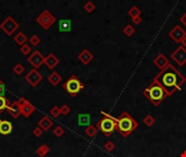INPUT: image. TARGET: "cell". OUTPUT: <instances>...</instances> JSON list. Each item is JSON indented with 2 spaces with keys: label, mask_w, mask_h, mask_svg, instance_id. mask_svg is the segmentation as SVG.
Wrapping results in <instances>:
<instances>
[{
  "label": "cell",
  "mask_w": 186,
  "mask_h": 157,
  "mask_svg": "<svg viewBox=\"0 0 186 157\" xmlns=\"http://www.w3.org/2000/svg\"><path fill=\"white\" fill-rule=\"evenodd\" d=\"M53 134L56 136H58V138H60V136H62L63 134H64V129L62 128V127H60V126L56 127V128H54V130H53Z\"/></svg>",
  "instance_id": "d6a6232c"
},
{
  "label": "cell",
  "mask_w": 186,
  "mask_h": 157,
  "mask_svg": "<svg viewBox=\"0 0 186 157\" xmlns=\"http://www.w3.org/2000/svg\"><path fill=\"white\" fill-rule=\"evenodd\" d=\"M36 21L44 30H48L51 27V25H53V23L56 22V18L48 10H45L39 14Z\"/></svg>",
  "instance_id": "8992f818"
},
{
  "label": "cell",
  "mask_w": 186,
  "mask_h": 157,
  "mask_svg": "<svg viewBox=\"0 0 186 157\" xmlns=\"http://www.w3.org/2000/svg\"><path fill=\"white\" fill-rule=\"evenodd\" d=\"M138 128V122L129 113L124 111L118 118V131L122 136L127 138Z\"/></svg>",
  "instance_id": "7a4b0ae2"
},
{
  "label": "cell",
  "mask_w": 186,
  "mask_h": 157,
  "mask_svg": "<svg viewBox=\"0 0 186 157\" xmlns=\"http://www.w3.org/2000/svg\"><path fill=\"white\" fill-rule=\"evenodd\" d=\"M12 132V124L8 120H0V133L8 135Z\"/></svg>",
  "instance_id": "9a60e30c"
},
{
  "label": "cell",
  "mask_w": 186,
  "mask_h": 157,
  "mask_svg": "<svg viewBox=\"0 0 186 157\" xmlns=\"http://www.w3.org/2000/svg\"><path fill=\"white\" fill-rule=\"evenodd\" d=\"M61 80H62V78L60 76V74L58 73V72H52V73L48 76V81H49V83L51 84V85H53V86L58 85V84L61 82Z\"/></svg>",
  "instance_id": "7402d4cb"
},
{
  "label": "cell",
  "mask_w": 186,
  "mask_h": 157,
  "mask_svg": "<svg viewBox=\"0 0 186 157\" xmlns=\"http://www.w3.org/2000/svg\"><path fill=\"white\" fill-rule=\"evenodd\" d=\"M144 95L153 106H156V107L159 106V105L168 97V95H167L164 89H163L159 84L156 83V82H153V81L147 89H144Z\"/></svg>",
  "instance_id": "3957f363"
},
{
  "label": "cell",
  "mask_w": 186,
  "mask_h": 157,
  "mask_svg": "<svg viewBox=\"0 0 186 157\" xmlns=\"http://www.w3.org/2000/svg\"><path fill=\"white\" fill-rule=\"evenodd\" d=\"M13 72L16 74V75H21V74L24 72V67L21 63H16L14 67H13Z\"/></svg>",
  "instance_id": "4dcf8cb0"
},
{
  "label": "cell",
  "mask_w": 186,
  "mask_h": 157,
  "mask_svg": "<svg viewBox=\"0 0 186 157\" xmlns=\"http://www.w3.org/2000/svg\"><path fill=\"white\" fill-rule=\"evenodd\" d=\"M63 89L69 93L72 97L78 96V94L84 89V84L78 78V76L72 75L69 78L67 82L63 84Z\"/></svg>",
  "instance_id": "5b68a950"
},
{
  "label": "cell",
  "mask_w": 186,
  "mask_h": 157,
  "mask_svg": "<svg viewBox=\"0 0 186 157\" xmlns=\"http://www.w3.org/2000/svg\"><path fill=\"white\" fill-rule=\"evenodd\" d=\"M95 9H96L95 3L91 2V1H87V2L84 5V10H85L87 13H91Z\"/></svg>",
  "instance_id": "f1b7e54d"
},
{
  "label": "cell",
  "mask_w": 186,
  "mask_h": 157,
  "mask_svg": "<svg viewBox=\"0 0 186 157\" xmlns=\"http://www.w3.org/2000/svg\"><path fill=\"white\" fill-rule=\"evenodd\" d=\"M85 133L87 136H89V138H95L96 135H97V133H98V129H97V127L96 126H88L87 128L85 129Z\"/></svg>",
  "instance_id": "603a6c76"
},
{
  "label": "cell",
  "mask_w": 186,
  "mask_h": 157,
  "mask_svg": "<svg viewBox=\"0 0 186 157\" xmlns=\"http://www.w3.org/2000/svg\"><path fill=\"white\" fill-rule=\"evenodd\" d=\"M0 82H1V80H0Z\"/></svg>",
  "instance_id": "ee69618b"
},
{
  "label": "cell",
  "mask_w": 186,
  "mask_h": 157,
  "mask_svg": "<svg viewBox=\"0 0 186 157\" xmlns=\"http://www.w3.org/2000/svg\"><path fill=\"white\" fill-rule=\"evenodd\" d=\"M27 61L29 62V65H33L34 69H38L43 63L45 62V57L41 55V52L38 50H35V51L29 57Z\"/></svg>",
  "instance_id": "9c48e42d"
},
{
  "label": "cell",
  "mask_w": 186,
  "mask_h": 157,
  "mask_svg": "<svg viewBox=\"0 0 186 157\" xmlns=\"http://www.w3.org/2000/svg\"><path fill=\"white\" fill-rule=\"evenodd\" d=\"M29 102V100L27 99H25V98H24V97H21V98H19V100H18V103H19V105H20L21 107H22V106H23V105H25L26 103Z\"/></svg>",
  "instance_id": "ab89813d"
},
{
  "label": "cell",
  "mask_w": 186,
  "mask_h": 157,
  "mask_svg": "<svg viewBox=\"0 0 186 157\" xmlns=\"http://www.w3.org/2000/svg\"><path fill=\"white\" fill-rule=\"evenodd\" d=\"M44 63L50 69V70H52V69H54L58 65V63H59V59H58L53 54H49L47 57H45V62Z\"/></svg>",
  "instance_id": "5bb4252c"
},
{
  "label": "cell",
  "mask_w": 186,
  "mask_h": 157,
  "mask_svg": "<svg viewBox=\"0 0 186 157\" xmlns=\"http://www.w3.org/2000/svg\"><path fill=\"white\" fill-rule=\"evenodd\" d=\"M169 36L173 39L175 43H181V40L186 37V32L180 25H175L173 29L169 32Z\"/></svg>",
  "instance_id": "30bf717a"
},
{
  "label": "cell",
  "mask_w": 186,
  "mask_h": 157,
  "mask_svg": "<svg viewBox=\"0 0 186 157\" xmlns=\"http://www.w3.org/2000/svg\"><path fill=\"white\" fill-rule=\"evenodd\" d=\"M153 62L158 69H160V71L163 70L164 68H167V67L170 65V61L168 60V58L165 57L163 54H159V55L153 59Z\"/></svg>",
  "instance_id": "7c38bea8"
},
{
  "label": "cell",
  "mask_w": 186,
  "mask_h": 157,
  "mask_svg": "<svg viewBox=\"0 0 186 157\" xmlns=\"http://www.w3.org/2000/svg\"><path fill=\"white\" fill-rule=\"evenodd\" d=\"M171 58L177 63V65L183 67L186 63V48L181 45L180 47H177L171 54Z\"/></svg>",
  "instance_id": "ba28073f"
},
{
  "label": "cell",
  "mask_w": 186,
  "mask_h": 157,
  "mask_svg": "<svg viewBox=\"0 0 186 157\" xmlns=\"http://www.w3.org/2000/svg\"><path fill=\"white\" fill-rule=\"evenodd\" d=\"M34 111H35V107H34V105H32L29 102H27L25 105H23V106L21 107V115L24 116L25 118H29Z\"/></svg>",
  "instance_id": "e0dca14e"
},
{
  "label": "cell",
  "mask_w": 186,
  "mask_h": 157,
  "mask_svg": "<svg viewBox=\"0 0 186 157\" xmlns=\"http://www.w3.org/2000/svg\"><path fill=\"white\" fill-rule=\"evenodd\" d=\"M153 82L159 84L168 96H172L176 91L181 89L182 85L186 82V78L170 63L153 78Z\"/></svg>",
  "instance_id": "6da1fadb"
},
{
  "label": "cell",
  "mask_w": 186,
  "mask_h": 157,
  "mask_svg": "<svg viewBox=\"0 0 186 157\" xmlns=\"http://www.w3.org/2000/svg\"><path fill=\"white\" fill-rule=\"evenodd\" d=\"M29 44H32V46H34V47H36V46H38V45L40 44V38H39V36H37V35L31 36L29 38Z\"/></svg>",
  "instance_id": "f546056e"
},
{
  "label": "cell",
  "mask_w": 186,
  "mask_h": 157,
  "mask_svg": "<svg viewBox=\"0 0 186 157\" xmlns=\"http://www.w3.org/2000/svg\"><path fill=\"white\" fill-rule=\"evenodd\" d=\"M49 151H50L49 146H48V145H46V144H43L41 146H39L38 148H37L36 154L38 155L39 157H44V156H46L48 153H49Z\"/></svg>",
  "instance_id": "cb8c5ba5"
},
{
  "label": "cell",
  "mask_w": 186,
  "mask_h": 157,
  "mask_svg": "<svg viewBox=\"0 0 186 157\" xmlns=\"http://www.w3.org/2000/svg\"><path fill=\"white\" fill-rule=\"evenodd\" d=\"M143 121H144V123L147 127H153V124H155V122H156V119L151 115H147L146 117L144 118V120H143Z\"/></svg>",
  "instance_id": "4316f807"
},
{
  "label": "cell",
  "mask_w": 186,
  "mask_h": 157,
  "mask_svg": "<svg viewBox=\"0 0 186 157\" xmlns=\"http://www.w3.org/2000/svg\"><path fill=\"white\" fill-rule=\"evenodd\" d=\"M5 83L1 81V82H0V96H5Z\"/></svg>",
  "instance_id": "f35d334b"
},
{
  "label": "cell",
  "mask_w": 186,
  "mask_h": 157,
  "mask_svg": "<svg viewBox=\"0 0 186 157\" xmlns=\"http://www.w3.org/2000/svg\"><path fill=\"white\" fill-rule=\"evenodd\" d=\"M14 42L16 43V44L19 45V46H23L24 44H26V42H27V36H26L25 34H24L23 32H19L18 34L14 35Z\"/></svg>",
  "instance_id": "44dd1931"
},
{
  "label": "cell",
  "mask_w": 186,
  "mask_h": 157,
  "mask_svg": "<svg viewBox=\"0 0 186 157\" xmlns=\"http://www.w3.org/2000/svg\"><path fill=\"white\" fill-rule=\"evenodd\" d=\"M52 124H53L52 120L50 119L49 117H47V116H45V117L41 118L40 120H39V122H38V127L43 129L44 131L49 130V129L52 127Z\"/></svg>",
  "instance_id": "ac0fdd59"
},
{
  "label": "cell",
  "mask_w": 186,
  "mask_h": 157,
  "mask_svg": "<svg viewBox=\"0 0 186 157\" xmlns=\"http://www.w3.org/2000/svg\"><path fill=\"white\" fill-rule=\"evenodd\" d=\"M50 113H51L52 117L58 118L60 116V113H61V111H60V108L58 107V106H53V107L51 108V110H50Z\"/></svg>",
  "instance_id": "836d02e7"
},
{
  "label": "cell",
  "mask_w": 186,
  "mask_h": 157,
  "mask_svg": "<svg viewBox=\"0 0 186 157\" xmlns=\"http://www.w3.org/2000/svg\"><path fill=\"white\" fill-rule=\"evenodd\" d=\"M60 111H61V115H64V116H67V115H69L70 113V111H71V108L67 106V105H63L62 107H60Z\"/></svg>",
  "instance_id": "d590c367"
},
{
  "label": "cell",
  "mask_w": 186,
  "mask_h": 157,
  "mask_svg": "<svg viewBox=\"0 0 186 157\" xmlns=\"http://www.w3.org/2000/svg\"><path fill=\"white\" fill-rule=\"evenodd\" d=\"M180 21H181V23L183 24L184 26H186V13H184L183 16H181V19H180Z\"/></svg>",
  "instance_id": "60d3db41"
},
{
  "label": "cell",
  "mask_w": 186,
  "mask_h": 157,
  "mask_svg": "<svg viewBox=\"0 0 186 157\" xmlns=\"http://www.w3.org/2000/svg\"><path fill=\"white\" fill-rule=\"evenodd\" d=\"M72 29V22L71 20L67 19H63L59 21V31L60 32H71Z\"/></svg>",
  "instance_id": "d6986e66"
},
{
  "label": "cell",
  "mask_w": 186,
  "mask_h": 157,
  "mask_svg": "<svg viewBox=\"0 0 186 157\" xmlns=\"http://www.w3.org/2000/svg\"><path fill=\"white\" fill-rule=\"evenodd\" d=\"M123 33L126 35L127 37L133 36V35L135 34V27L131 25V24H127V25L123 29Z\"/></svg>",
  "instance_id": "484cf974"
},
{
  "label": "cell",
  "mask_w": 186,
  "mask_h": 157,
  "mask_svg": "<svg viewBox=\"0 0 186 157\" xmlns=\"http://www.w3.org/2000/svg\"><path fill=\"white\" fill-rule=\"evenodd\" d=\"M11 103L9 102L5 96H0V113L2 111L3 109H8L10 107Z\"/></svg>",
  "instance_id": "d4e9b609"
},
{
  "label": "cell",
  "mask_w": 186,
  "mask_h": 157,
  "mask_svg": "<svg viewBox=\"0 0 186 157\" xmlns=\"http://www.w3.org/2000/svg\"><path fill=\"white\" fill-rule=\"evenodd\" d=\"M129 16H131V18H136V16H140V10L137 7H132V8L129 10Z\"/></svg>",
  "instance_id": "83f0119b"
},
{
  "label": "cell",
  "mask_w": 186,
  "mask_h": 157,
  "mask_svg": "<svg viewBox=\"0 0 186 157\" xmlns=\"http://www.w3.org/2000/svg\"><path fill=\"white\" fill-rule=\"evenodd\" d=\"M181 157H186V151H184L183 153L181 154Z\"/></svg>",
  "instance_id": "7bdbcfd3"
},
{
  "label": "cell",
  "mask_w": 186,
  "mask_h": 157,
  "mask_svg": "<svg viewBox=\"0 0 186 157\" xmlns=\"http://www.w3.org/2000/svg\"><path fill=\"white\" fill-rule=\"evenodd\" d=\"M101 113L103 115V118L97 122L96 127L106 136H110L118 129V118L112 117L105 111H101Z\"/></svg>",
  "instance_id": "277c9868"
},
{
  "label": "cell",
  "mask_w": 186,
  "mask_h": 157,
  "mask_svg": "<svg viewBox=\"0 0 186 157\" xmlns=\"http://www.w3.org/2000/svg\"><path fill=\"white\" fill-rule=\"evenodd\" d=\"M115 148V146H114V143L111 141H108L106 144H105V149H106L107 152H112L113 149Z\"/></svg>",
  "instance_id": "e575fe53"
},
{
  "label": "cell",
  "mask_w": 186,
  "mask_h": 157,
  "mask_svg": "<svg viewBox=\"0 0 186 157\" xmlns=\"http://www.w3.org/2000/svg\"><path fill=\"white\" fill-rule=\"evenodd\" d=\"M143 21V18H140V16H136V18H132V22L135 24V25H138V24H140Z\"/></svg>",
  "instance_id": "74e56055"
},
{
  "label": "cell",
  "mask_w": 186,
  "mask_h": 157,
  "mask_svg": "<svg viewBox=\"0 0 186 157\" xmlns=\"http://www.w3.org/2000/svg\"><path fill=\"white\" fill-rule=\"evenodd\" d=\"M20 50H21V52H22V54H23L24 56L29 55V52L32 51L31 46H29V45H27V44H24L23 46H21Z\"/></svg>",
  "instance_id": "1f68e13d"
},
{
  "label": "cell",
  "mask_w": 186,
  "mask_h": 157,
  "mask_svg": "<svg viewBox=\"0 0 186 157\" xmlns=\"http://www.w3.org/2000/svg\"><path fill=\"white\" fill-rule=\"evenodd\" d=\"M78 58L83 65H88V63L94 59V55L88 49H83L82 51L78 54Z\"/></svg>",
  "instance_id": "4fadbf2b"
},
{
  "label": "cell",
  "mask_w": 186,
  "mask_h": 157,
  "mask_svg": "<svg viewBox=\"0 0 186 157\" xmlns=\"http://www.w3.org/2000/svg\"><path fill=\"white\" fill-rule=\"evenodd\" d=\"M180 44H182V46L186 48V37H184V38L182 39V40H181V43H180Z\"/></svg>",
  "instance_id": "b9f144b4"
},
{
  "label": "cell",
  "mask_w": 186,
  "mask_h": 157,
  "mask_svg": "<svg viewBox=\"0 0 186 157\" xmlns=\"http://www.w3.org/2000/svg\"><path fill=\"white\" fill-rule=\"evenodd\" d=\"M43 133H44V130L41 128H39V127H37V128H35L34 129V131H33V134L36 138H39V136H41L43 135Z\"/></svg>",
  "instance_id": "8d00e7d4"
},
{
  "label": "cell",
  "mask_w": 186,
  "mask_h": 157,
  "mask_svg": "<svg viewBox=\"0 0 186 157\" xmlns=\"http://www.w3.org/2000/svg\"><path fill=\"white\" fill-rule=\"evenodd\" d=\"M9 113L13 118H18L21 115V106L19 105L18 102H14L10 105V107L8 108Z\"/></svg>",
  "instance_id": "ffe728a7"
},
{
  "label": "cell",
  "mask_w": 186,
  "mask_h": 157,
  "mask_svg": "<svg viewBox=\"0 0 186 157\" xmlns=\"http://www.w3.org/2000/svg\"><path fill=\"white\" fill-rule=\"evenodd\" d=\"M25 80L31 84L32 86H36V85H38L39 82L43 80V76H41V74L39 73L36 69H33V70H31L29 73L26 74Z\"/></svg>",
  "instance_id": "8fae6325"
},
{
  "label": "cell",
  "mask_w": 186,
  "mask_h": 157,
  "mask_svg": "<svg viewBox=\"0 0 186 157\" xmlns=\"http://www.w3.org/2000/svg\"><path fill=\"white\" fill-rule=\"evenodd\" d=\"M91 117L89 113H80L78 116V124L81 127L91 126Z\"/></svg>",
  "instance_id": "2e32d148"
},
{
  "label": "cell",
  "mask_w": 186,
  "mask_h": 157,
  "mask_svg": "<svg viewBox=\"0 0 186 157\" xmlns=\"http://www.w3.org/2000/svg\"><path fill=\"white\" fill-rule=\"evenodd\" d=\"M19 26H20L19 23L12 18V16H8V18H5V20H3L2 23L0 24V29L2 30L8 36H10V35H12L13 33L19 29Z\"/></svg>",
  "instance_id": "52a82bcc"
}]
</instances>
